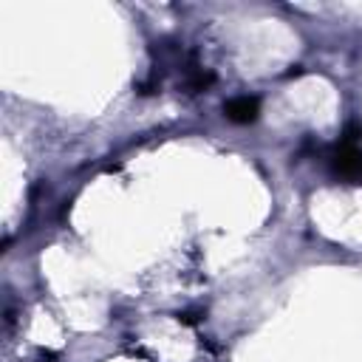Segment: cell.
Segmentation results:
<instances>
[{
    "label": "cell",
    "mask_w": 362,
    "mask_h": 362,
    "mask_svg": "<svg viewBox=\"0 0 362 362\" xmlns=\"http://www.w3.org/2000/svg\"><path fill=\"white\" fill-rule=\"evenodd\" d=\"M356 139L359 136H354L351 130L342 136V141L331 153V170L345 181L362 184V147L356 144Z\"/></svg>",
    "instance_id": "obj_1"
},
{
    "label": "cell",
    "mask_w": 362,
    "mask_h": 362,
    "mask_svg": "<svg viewBox=\"0 0 362 362\" xmlns=\"http://www.w3.org/2000/svg\"><path fill=\"white\" fill-rule=\"evenodd\" d=\"M223 113H226V119L235 122V124H249V122L257 119L260 102H257L255 96H235V99H229V102L223 105Z\"/></svg>",
    "instance_id": "obj_2"
}]
</instances>
